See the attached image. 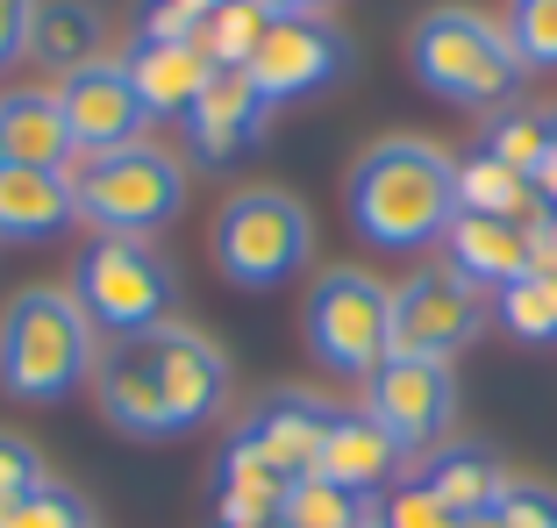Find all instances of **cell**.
<instances>
[{
	"mask_svg": "<svg viewBox=\"0 0 557 528\" xmlns=\"http://www.w3.org/2000/svg\"><path fill=\"white\" fill-rule=\"evenodd\" d=\"M264 115H272V100L258 93L250 65H222V72H208L200 100L186 108V143H194V158H208V165H230V158H244L264 136Z\"/></svg>",
	"mask_w": 557,
	"mask_h": 528,
	"instance_id": "cell-13",
	"label": "cell"
},
{
	"mask_svg": "<svg viewBox=\"0 0 557 528\" xmlns=\"http://www.w3.org/2000/svg\"><path fill=\"white\" fill-rule=\"evenodd\" d=\"M536 193H543V208L557 215V115H550V158L536 165Z\"/></svg>",
	"mask_w": 557,
	"mask_h": 528,
	"instance_id": "cell-36",
	"label": "cell"
},
{
	"mask_svg": "<svg viewBox=\"0 0 557 528\" xmlns=\"http://www.w3.org/2000/svg\"><path fill=\"white\" fill-rule=\"evenodd\" d=\"M344 65H350L344 29H329L322 15H272L258 58H250V79H258V93L278 108V100L322 93L329 79H344Z\"/></svg>",
	"mask_w": 557,
	"mask_h": 528,
	"instance_id": "cell-10",
	"label": "cell"
},
{
	"mask_svg": "<svg viewBox=\"0 0 557 528\" xmlns=\"http://www.w3.org/2000/svg\"><path fill=\"white\" fill-rule=\"evenodd\" d=\"M94 400H100V414H108V429L136 436V443L180 436V422H172V407H164V386H158V372H150V357H144V336L108 343V357L94 364Z\"/></svg>",
	"mask_w": 557,
	"mask_h": 528,
	"instance_id": "cell-14",
	"label": "cell"
},
{
	"mask_svg": "<svg viewBox=\"0 0 557 528\" xmlns=\"http://www.w3.org/2000/svg\"><path fill=\"white\" fill-rule=\"evenodd\" d=\"M79 215L72 172H36V165H0V236L8 243H44Z\"/></svg>",
	"mask_w": 557,
	"mask_h": 528,
	"instance_id": "cell-19",
	"label": "cell"
},
{
	"mask_svg": "<svg viewBox=\"0 0 557 528\" xmlns=\"http://www.w3.org/2000/svg\"><path fill=\"white\" fill-rule=\"evenodd\" d=\"M329 429H336V407H329L322 393H272L258 414H250V443L272 457V472L278 479H314V464H322V443H329Z\"/></svg>",
	"mask_w": 557,
	"mask_h": 528,
	"instance_id": "cell-15",
	"label": "cell"
},
{
	"mask_svg": "<svg viewBox=\"0 0 557 528\" xmlns=\"http://www.w3.org/2000/svg\"><path fill=\"white\" fill-rule=\"evenodd\" d=\"M94 322L79 314L72 286H22L8 307H0V386L15 400H72L94 379Z\"/></svg>",
	"mask_w": 557,
	"mask_h": 528,
	"instance_id": "cell-2",
	"label": "cell"
},
{
	"mask_svg": "<svg viewBox=\"0 0 557 528\" xmlns=\"http://www.w3.org/2000/svg\"><path fill=\"white\" fill-rule=\"evenodd\" d=\"M100 50H108V22H100L94 0H36V22H29V50L44 72L72 79V72L100 65Z\"/></svg>",
	"mask_w": 557,
	"mask_h": 528,
	"instance_id": "cell-21",
	"label": "cell"
},
{
	"mask_svg": "<svg viewBox=\"0 0 557 528\" xmlns=\"http://www.w3.org/2000/svg\"><path fill=\"white\" fill-rule=\"evenodd\" d=\"M286 486H294V479H278L272 457H264V450L250 443L244 429H236V436H230V450H222V486H214L222 528H278Z\"/></svg>",
	"mask_w": 557,
	"mask_h": 528,
	"instance_id": "cell-20",
	"label": "cell"
},
{
	"mask_svg": "<svg viewBox=\"0 0 557 528\" xmlns=\"http://www.w3.org/2000/svg\"><path fill=\"white\" fill-rule=\"evenodd\" d=\"M0 165H8V150H0Z\"/></svg>",
	"mask_w": 557,
	"mask_h": 528,
	"instance_id": "cell-39",
	"label": "cell"
},
{
	"mask_svg": "<svg viewBox=\"0 0 557 528\" xmlns=\"http://www.w3.org/2000/svg\"><path fill=\"white\" fill-rule=\"evenodd\" d=\"M500 322H508V336H522V343H550L557 336V286L550 279H515V286H500Z\"/></svg>",
	"mask_w": 557,
	"mask_h": 528,
	"instance_id": "cell-28",
	"label": "cell"
},
{
	"mask_svg": "<svg viewBox=\"0 0 557 528\" xmlns=\"http://www.w3.org/2000/svg\"><path fill=\"white\" fill-rule=\"evenodd\" d=\"M29 22H36V0H0V72L29 50Z\"/></svg>",
	"mask_w": 557,
	"mask_h": 528,
	"instance_id": "cell-34",
	"label": "cell"
},
{
	"mask_svg": "<svg viewBox=\"0 0 557 528\" xmlns=\"http://www.w3.org/2000/svg\"><path fill=\"white\" fill-rule=\"evenodd\" d=\"M486 158H500L508 172L536 179V165L550 158V115H529V108H508V115H493L486 129Z\"/></svg>",
	"mask_w": 557,
	"mask_h": 528,
	"instance_id": "cell-27",
	"label": "cell"
},
{
	"mask_svg": "<svg viewBox=\"0 0 557 528\" xmlns=\"http://www.w3.org/2000/svg\"><path fill=\"white\" fill-rule=\"evenodd\" d=\"M414 79L429 86L450 108H500L522 79V58H515V36L500 29L479 8H436V15L414 22L408 36Z\"/></svg>",
	"mask_w": 557,
	"mask_h": 528,
	"instance_id": "cell-3",
	"label": "cell"
},
{
	"mask_svg": "<svg viewBox=\"0 0 557 528\" xmlns=\"http://www.w3.org/2000/svg\"><path fill=\"white\" fill-rule=\"evenodd\" d=\"M72 300L94 322V336H150L172 314V264L144 236H94L72 264Z\"/></svg>",
	"mask_w": 557,
	"mask_h": 528,
	"instance_id": "cell-5",
	"label": "cell"
},
{
	"mask_svg": "<svg viewBox=\"0 0 557 528\" xmlns=\"http://www.w3.org/2000/svg\"><path fill=\"white\" fill-rule=\"evenodd\" d=\"M529 243H536V279H557V215H543L529 229Z\"/></svg>",
	"mask_w": 557,
	"mask_h": 528,
	"instance_id": "cell-35",
	"label": "cell"
},
{
	"mask_svg": "<svg viewBox=\"0 0 557 528\" xmlns=\"http://www.w3.org/2000/svg\"><path fill=\"white\" fill-rule=\"evenodd\" d=\"M458 215V165L422 136H379L350 165V222L379 250H429Z\"/></svg>",
	"mask_w": 557,
	"mask_h": 528,
	"instance_id": "cell-1",
	"label": "cell"
},
{
	"mask_svg": "<svg viewBox=\"0 0 557 528\" xmlns=\"http://www.w3.org/2000/svg\"><path fill=\"white\" fill-rule=\"evenodd\" d=\"M300 329L322 372L336 379H372L379 364L394 357V286H379L358 264H336L308 286Z\"/></svg>",
	"mask_w": 557,
	"mask_h": 528,
	"instance_id": "cell-7",
	"label": "cell"
},
{
	"mask_svg": "<svg viewBox=\"0 0 557 528\" xmlns=\"http://www.w3.org/2000/svg\"><path fill=\"white\" fill-rule=\"evenodd\" d=\"M364 414L400 443V457H422L450 436V414H458V379L450 364L436 357H386L364 379Z\"/></svg>",
	"mask_w": 557,
	"mask_h": 528,
	"instance_id": "cell-9",
	"label": "cell"
},
{
	"mask_svg": "<svg viewBox=\"0 0 557 528\" xmlns=\"http://www.w3.org/2000/svg\"><path fill=\"white\" fill-rule=\"evenodd\" d=\"M400 464V443L386 429H379L372 414H336V429H329L322 443V464H314V479L344 486V493H379L386 486V472Z\"/></svg>",
	"mask_w": 557,
	"mask_h": 528,
	"instance_id": "cell-22",
	"label": "cell"
},
{
	"mask_svg": "<svg viewBox=\"0 0 557 528\" xmlns=\"http://www.w3.org/2000/svg\"><path fill=\"white\" fill-rule=\"evenodd\" d=\"M272 15H322V8H336V0H264Z\"/></svg>",
	"mask_w": 557,
	"mask_h": 528,
	"instance_id": "cell-37",
	"label": "cell"
},
{
	"mask_svg": "<svg viewBox=\"0 0 557 528\" xmlns=\"http://www.w3.org/2000/svg\"><path fill=\"white\" fill-rule=\"evenodd\" d=\"M379 528H450V514H443V500L422 479H408L379 500Z\"/></svg>",
	"mask_w": 557,
	"mask_h": 528,
	"instance_id": "cell-32",
	"label": "cell"
},
{
	"mask_svg": "<svg viewBox=\"0 0 557 528\" xmlns=\"http://www.w3.org/2000/svg\"><path fill=\"white\" fill-rule=\"evenodd\" d=\"M58 108H65V129L79 143V158H100V150H129L136 129H144V100H136L129 72L122 65H86L72 79H58Z\"/></svg>",
	"mask_w": 557,
	"mask_h": 528,
	"instance_id": "cell-12",
	"label": "cell"
},
{
	"mask_svg": "<svg viewBox=\"0 0 557 528\" xmlns=\"http://www.w3.org/2000/svg\"><path fill=\"white\" fill-rule=\"evenodd\" d=\"M450 528H508V521H500V507H493V514H465V521H450Z\"/></svg>",
	"mask_w": 557,
	"mask_h": 528,
	"instance_id": "cell-38",
	"label": "cell"
},
{
	"mask_svg": "<svg viewBox=\"0 0 557 528\" xmlns=\"http://www.w3.org/2000/svg\"><path fill=\"white\" fill-rule=\"evenodd\" d=\"M486 329V286H472L458 264H422L408 286H394V357H436L465 350Z\"/></svg>",
	"mask_w": 557,
	"mask_h": 528,
	"instance_id": "cell-8",
	"label": "cell"
},
{
	"mask_svg": "<svg viewBox=\"0 0 557 528\" xmlns=\"http://www.w3.org/2000/svg\"><path fill=\"white\" fill-rule=\"evenodd\" d=\"M122 72H129L136 100H144V115H164V122H186V108L200 100V86H208V58H200V43H164V36H136L129 58H115Z\"/></svg>",
	"mask_w": 557,
	"mask_h": 528,
	"instance_id": "cell-16",
	"label": "cell"
},
{
	"mask_svg": "<svg viewBox=\"0 0 557 528\" xmlns=\"http://www.w3.org/2000/svg\"><path fill=\"white\" fill-rule=\"evenodd\" d=\"M264 29H272V8H264V0H214L194 43H200V58L222 72V65H250Z\"/></svg>",
	"mask_w": 557,
	"mask_h": 528,
	"instance_id": "cell-25",
	"label": "cell"
},
{
	"mask_svg": "<svg viewBox=\"0 0 557 528\" xmlns=\"http://www.w3.org/2000/svg\"><path fill=\"white\" fill-rule=\"evenodd\" d=\"M72 200L94 222V236H158L164 222H180L186 208V165L158 143L129 150H100L72 165Z\"/></svg>",
	"mask_w": 557,
	"mask_h": 528,
	"instance_id": "cell-4",
	"label": "cell"
},
{
	"mask_svg": "<svg viewBox=\"0 0 557 528\" xmlns=\"http://www.w3.org/2000/svg\"><path fill=\"white\" fill-rule=\"evenodd\" d=\"M458 208L465 215H493V222H522V229H536L550 208H543L536 179H522V172H508L500 158H465L458 165Z\"/></svg>",
	"mask_w": 557,
	"mask_h": 528,
	"instance_id": "cell-24",
	"label": "cell"
},
{
	"mask_svg": "<svg viewBox=\"0 0 557 528\" xmlns=\"http://www.w3.org/2000/svg\"><path fill=\"white\" fill-rule=\"evenodd\" d=\"M508 36L522 65H557V0H515Z\"/></svg>",
	"mask_w": 557,
	"mask_h": 528,
	"instance_id": "cell-30",
	"label": "cell"
},
{
	"mask_svg": "<svg viewBox=\"0 0 557 528\" xmlns=\"http://www.w3.org/2000/svg\"><path fill=\"white\" fill-rule=\"evenodd\" d=\"M500 521L508 528H557V493L536 479H508V493H500Z\"/></svg>",
	"mask_w": 557,
	"mask_h": 528,
	"instance_id": "cell-33",
	"label": "cell"
},
{
	"mask_svg": "<svg viewBox=\"0 0 557 528\" xmlns=\"http://www.w3.org/2000/svg\"><path fill=\"white\" fill-rule=\"evenodd\" d=\"M550 286H557V279H550Z\"/></svg>",
	"mask_w": 557,
	"mask_h": 528,
	"instance_id": "cell-40",
	"label": "cell"
},
{
	"mask_svg": "<svg viewBox=\"0 0 557 528\" xmlns=\"http://www.w3.org/2000/svg\"><path fill=\"white\" fill-rule=\"evenodd\" d=\"M36 486H44V457H36V443L15 436V429H0V514L22 507Z\"/></svg>",
	"mask_w": 557,
	"mask_h": 528,
	"instance_id": "cell-31",
	"label": "cell"
},
{
	"mask_svg": "<svg viewBox=\"0 0 557 528\" xmlns=\"http://www.w3.org/2000/svg\"><path fill=\"white\" fill-rule=\"evenodd\" d=\"M422 486L443 500L450 521H465V514H493L500 507V493H508V464L493 457L486 443H443L436 457H429Z\"/></svg>",
	"mask_w": 557,
	"mask_h": 528,
	"instance_id": "cell-23",
	"label": "cell"
},
{
	"mask_svg": "<svg viewBox=\"0 0 557 528\" xmlns=\"http://www.w3.org/2000/svg\"><path fill=\"white\" fill-rule=\"evenodd\" d=\"M144 357H150V372H158V386H164V407H172L180 436L200 429V422L222 407V393H230L222 350H214L200 329H186V322H158V329L144 336Z\"/></svg>",
	"mask_w": 557,
	"mask_h": 528,
	"instance_id": "cell-11",
	"label": "cell"
},
{
	"mask_svg": "<svg viewBox=\"0 0 557 528\" xmlns=\"http://www.w3.org/2000/svg\"><path fill=\"white\" fill-rule=\"evenodd\" d=\"M214 272L230 286H244V293H272V286H286L308 264L314 250V222L308 208H300L294 193H278V186H250V193H236L222 215H214Z\"/></svg>",
	"mask_w": 557,
	"mask_h": 528,
	"instance_id": "cell-6",
	"label": "cell"
},
{
	"mask_svg": "<svg viewBox=\"0 0 557 528\" xmlns=\"http://www.w3.org/2000/svg\"><path fill=\"white\" fill-rule=\"evenodd\" d=\"M0 150H8V165H36V172H72L79 165L65 108H58V93H44V86H8V93H0Z\"/></svg>",
	"mask_w": 557,
	"mask_h": 528,
	"instance_id": "cell-17",
	"label": "cell"
},
{
	"mask_svg": "<svg viewBox=\"0 0 557 528\" xmlns=\"http://www.w3.org/2000/svg\"><path fill=\"white\" fill-rule=\"evenodd\" d=\"M443 243H450V264H458L472 286H515L536 272V243H529L522 222H493V215H450V229H443Z\"/></svg>",
	"mask_w": 557,
	"mask_h": 528,
	"instance_id": "cell-18",
	"label": "cell"
},
{
	"mask_svg": "<svg viewBox=\"0 0 557 528\" xmlns=\"http://www.w3.org/2000/svg\"><path fill=\"white\" fill-rule=\"evenodd\" d=\"M0 528H94V507H86L72 486H58V479H44L22 507H8L0 514Z\"/></svg>",
	"mask_w": 557,
	"mask_h": 528,
	"instance_id": "cell-29",
	"label": "cell"
},
{
	"mask_svg": "<svg viewBox=\"0 0 557 528\" xmlns=\"http://www.w3.org/2000/svg\"><path fill=\"white\" fill-rule=\"evenodd\" d=\"M372 521H379L372 493H344L329 479H294L286 507H278V528H372Z\"/></svg>",
	"mask_w": 557,
	"mask_h": 528,
	"instance_id": "cell-26",
	"label": "cell"
},
{
	"mask_svg": "<svg viewBox=\"0 0 557 528\" xmlns=\"http://www.w3.org/2000/svg\"><path fill=\"white\" fill-rule=\"evenodd\" d=\"M372 528H379V521H372Z\"/></svg>",
	"mask_w": 557,
	"mask_h": 528,
	"instance_id": "cell-41",
	"label": "cell"
}]
</instances>
